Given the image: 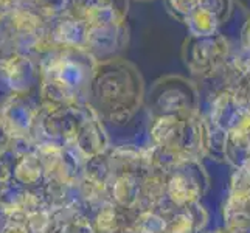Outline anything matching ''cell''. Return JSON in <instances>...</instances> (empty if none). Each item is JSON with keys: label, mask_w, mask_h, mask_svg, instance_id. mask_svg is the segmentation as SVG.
Returning <instances> with one entry per match:
<instances>
[{"label": "cell", "mask_w": 250, "mask_h": 233, "mask_svg": "<svg viewBox=\"0 0 250 233\" xmlns=\"http://www.w3.org/2000/svg\"><path fill=\"white\" fill-rule=\"evenodd\" d=\"M95 90L101 105L107 107L127 106L137 93L140 95L142 83L137 70L129 63L107 61L98 67Z\"/></svg>", "instance_id": "6da1fadb"}, {"label": "cell", "mask_w": 250, "mask_h": 233, "mask_svg": "<svg viewBox=\"0 0 250 233\" xmlns=\"http://www.w3.org/2000/svg\"><path fill=\"white\" fill-rule=\"evenodd\" d=\"M201 8L211 13L221 23L226 21L230 14L231 0H201Z\"/></svg>", "instance_id": "3957f363"}, {"label": "cell", "mask_w": 250, "mask_h": 233, "mask_svg": "<svg viewBox=\"0 0 250 233\" xmlns=\"http://www.w3.org/2000/svg\"><path fill=\"white\" fill-rule=\"evenodd\" d=\"M85 27L125 25L129 0H75Z\"/></svg>", "instance_id": "7a4b0ae2"}]
</instances>
